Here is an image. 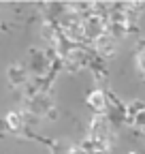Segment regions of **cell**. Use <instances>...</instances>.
<instances>
[{"instance_id": "6da1fadb", "label": "cell", "mask_w": 145, "mask_h": 154, "mask_svg": "<svg viewBox=\"0 0 145 154\" xmlns=\"http://www.w3.org/2000/svg\"><path fill=\"white\" fill-rule=\"evenodd\" d=\"M83 34L90 36V38H96L105 34V22H102V17L98 15H92V17H87L85 22H83Z\"/></svg>"}, {"instance_id": "7a4b0ae2", "label": "cell", "mask_w": 145, "mask_h": 154, "mask_svg": "<svg viewBox=\"0 0 145 154\" xmlns=\"http://www.w3.org/2000/svg\"><path fill=\"white\" fill-rule=\"evenodd\" d=\"M64 26H66V34L68 36H72V38H77V36H81L83 34V22L72 13V15H68L66 19H64Z\"/></svg>"}, {"instance_id": "3957f363", "label": "cell", "mask_w": 145, "mask_h": 154, "mask_svg": "<svg viewBox=\"0 0 145 154\" xmlns=\"http://www.w3.org/2000/svg\"><path fill=\"white\" fill-rule=\"evenodd\" d=\"M96 47H98V54H102V56H113L115 54V38L105 32L102 36L96 38Z\"/></svg>"}, {"instance_id": "277c9868", "label": "cell", "mask_w": 145, "mask_h": 154, "mask_svg": "<svg viewBox=\"0 0 145 154\" xmlns=\"http://www.w3.org/2000/svg\"><path fill=\"white\" fill-rule=\"evenodd\" d=\"M90 105H92L96 111H105V107H107V101H105V94L100 92V90H96V92H92L90 94Z\"/></svg>"}, {"instance_id": "5b68a950", "label": "cell", "mask_w": 145, "mask_h": 154, "mask_svg": "<svg viewBox=\"0 0 145 154\" xmlns=\"http://www.w3.org/2000/svg\"><path fill=\"white\" fill-rule=\"evenodd\" d=\"M9 77H11V84H15V86L26 82V73H24L22 66H13V69H9Z\"/></svg>"}, {"instance_id": "8992f818", "label": "cell", "mask_w": 145, "mask_h": 154, "mask_svg": "<svg viewBox=\"0 0 145 154\" xmlns=\"http://www.w3.org/2000/svg\"><path fill=\"white\" fill-rule=\"evenodd\" d=\"M137 66H139V71L145 73V47H141L137 51Z\"/></svg>"}, {"instance_id": "52a82bcc", "label": "cell", "mask_w": 145, "mask_h": 154, "mask_svg": "<svg viewBox=\"0 0 145 154\" xmlns=\"http://www.w3.org/2000/svg\"><path fill=\"white\" fill-rule=\"evenodd\" d=\"M135 124L141 126V128H145V109H143V111H137V116H135Z\"/></svg>"}, {"instance_id": "ba28073f", "label": "cell", "mask_w": 145, "mask_h": 154, "mask_svg": "<svg viewBox=\"0 0 145 154\" xmlns=\"http://www.w3.org/2000/svg\"><path fill=\"white\" fill-rule=\"evenodd\" d=\"M9 124H11V128H19V116L17 113H9Z\"/></svg>"}, {"instance_id": "9c48e42d", "label": "cell", "mask_w": 145, "mask_h": 154, "mask_svg": "<svg viewBox=\"0 0 145 154\" xmlns=\"http://www.w3.org/2000/svg\"><path fill=\"white\" fill-rule=\"evenodd\" d=\"M130 154H137V152H130Z\"/></svg>"}]
</instances>
